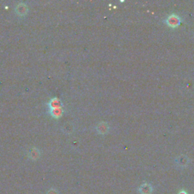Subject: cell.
Masks as SVG:
<instances>
[{"label":"cell","instance_id":"obj_5","mask_svg":"<svg viewBox=\"0 0 194 194\" xmlns=\"http://www.w3.org/2000/svg\"><path fill=\"white\" fill-rule=\"evenodd\" d=\"M50 106H51L52 109H54V108H60V102H59V100L58 99H53L51 101Z\"/></svg>","mask_w":194,"mask_h":194},{"label":"cell","instance_id":"obj_3","mask_svg":"<svg viewBox=\"0 0 194 194\" xmlns=\"http://www.w3.org/2000/svg\"><path fill=\"white\" fill-rule=\"evenodd\" d=\"M97 128L98 132L101 134H106L108 130V126L106 122L99 123Z\"/></svg>","mask_w":194,"mask_h":194},{"label":"cell","instance_id":"obj_7","mask_svg":"<svg viewBox=\"0 0 194 194\" xmlns=\"http://www.w3.org/2000/svg\"><path fill=\"white\" fill-rule=\"evenodd\" d=\"M180 194H186L184 193V192H181V193H180Z\"/></svg>","mask_w":194,"mask_h":194},{"label":"cell","instance_id":"obj_1","mask_svg":"<svg viewBox=\"0 0 194 194\" xmlns=\"http://www.w3.org/2000/svg\"><path fill=\"white\" fill-rule=\"evenodd\" d=\"M167 24L169 25L171 28H176L180 24V19L175 14H172V15L168 17V18L167 19Z\"/></svg>","mask_w":194,"mask_h":194},{"label":"cell","instance_id":"obj_6","mask_svg":"<svg viewBox=\"0 0 194 194\" xmlns=\"http://www.w3.org/2000/svg\"><path fill=\"white\" fill-rule=\"evenodd\" d=\"M52 116H53V117L58 118V117H60L61 113H62V111H61V108H54V109H52Z\"/></svg>","mask_w":194,"mask_h":194},{"label":"cell","instance_id":"obj_2","mask_svg":"<svg viewBox=\"0 0 194 194\" xmlns=\"http://www.w3.org/2000/svg\"><path fill=\"white\" fill-rule=\"evenodd\" d=\"M15 10H16V13L18 14L19 15L22 16L28 13V6H27L25 4H24V3H20L19 5H17Z\"/></svg>","mask_w":194,"mask_h":194},{"label":"cell","instance_id":"obj_4","mask_svg":"<svg viewBox=\"0 0 194 194\" xmlns=\"http://www.w3.org/2000/svg\"><path fill=\"white\" fill-rule=\"evenodd\" d=\"M152 191V188L149 185L144 184L140 187V192L143 194H149Z\"/></svg>","mask_w":194,"mask_h":194}]
</instances>
